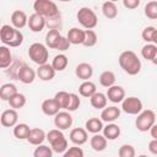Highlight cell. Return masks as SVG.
<instances>
[{
    "mask_svg": "<svg viewBox=\"0 0 157 157\" xmlns=\"http://www.w3.org/2000/svg\"><path fill=\"white\" fill-rule=\"evenodd\" d=\"M102 12L104 15V17H107L108 20H113L118 16V9L117 5L113 1H105L102 5Z\"/></svg>",
    "mask_w": 157,
    "mask_h": 157,
    "instance_id": "cell-35",
    "label": "cell"
},
{
    "mask_svg": "<svg viewBox=\"0 0 157 157\" xmlns=\"http://www.w3.org/2000/svg\"><path fill=\"white\" fill-rule=\"evenodd\" d=\"M0 40L5 47L16 48L23 43V34L20 29H16L10 25H2L0 27Z\"/></svg>",
    "mask_w": 157,
    "mask_h": 157,
    "instance_id": "cell-3",
    "label": "cell"
},
{
    "mask_svg": "<svg viewBox=\"0 0 157 157\" xmlns=\"http://www.w3.org/2000/svg\"><path fill=\"white\" fill-rule=\"evenodd\" d=\"M145 16L150 20H156L157 18V1H148L145 5Z\"/></svg>",
    "mask_w": 157,
    "mask_h": 157,
    "instance_id": "cell-39",
    "label": "cell"
},
{
    "mask_svg": "<svg viewBox=\"0 0 157 157\" xmlns=\"http://www.w3.org/2000/svg\"><path fill=\"white\" fill-rule=\"evenodd\" d=\"M105 97L112 103H121L123 99L125 98V90L119 85H114V86L107 88Z\"/></svg>",
    "mask_w": 157,
    "mask_h": 157,
    "instance_id": "cell-11",
    "label": "cell"
},
{
    "mask_svg": "<svg viewBox=\"0 0 157 157\" xmlns=\"http://www.w3.org/2000/svg\"><path fill=\"white\" fill-rule=\"evenodd\" d=\"M36 75L39 77V80L42 81H50L55 77V70L52 67L50 64H43V65H39L37 71H36Z\"/></svg>",
    "mask_w": 157,
    "mask_h": 157,
    "instance_id": "cell-18",
    "label": "cell"
},
{
    "mask_svg": "<svg viewBox=\"0 0 157 157\" xmlns=\"http://www.w3.org/2000/svg\"><path fill=\"white\" fill-rule=\"evenodd\" d=\"M123 5H124L126 9L134 10V9L139 7V5H140V0H123Z\"/></svg>",
    "mask_w": 157,
    "mask_h": 157,
    "instance_id": "cell-45",
    "label": "cell"
},
{
    "mask_svg": "<svg viewBox=\"0 0 157 157\" xmlns=\"http://www.w3.org/2000/svg\"><path fill=\"white\" fill-rule=\"evenodd\" d=\"M90 145L96 152H102L107 148V139L101 134H94L90 140Z\"/></svg>",
    "mask_w": 157,
    "mask_h": 157,
    "instance_id": "cell-24",
    "label": "cell"
},
{
    "mask_svg": "<svg viewBox=\"0 0 157 157\" xmlns=\"http://www.w3.org/2000/svg\"><path fill=\"white\" fill-rule=\"evenodd\" d=\"M45 136H47V134L44 132L43 129L33 128V129H31V131H29V135H28V137H27V141H28L31 145H33V146H39V145H42V144L44 142Z\"/></svg>",
    "mask_w": 157,
    "mask_h": 157,
    "instance_id": "cell-19",
    "label": "cell"
},
{
    "mask_svg": "<svg viewBox=\"0 0 157 157\" xmlns=\"http://www.w3.org/2000/svg\"><path fill=\"white\" fill-rule=\"evenodd\" d=\"M115 80H117L115 75L110 70H105L99 75V83H101V86H103L105 88H109V87L114 86L115 85Z\"/></svg>",
    "mask_w": 157,
    "mask_h": 157,
    "instance_id": "cell-33",
    "label": "cell"
},
{
    "mask_svg": "<svg viewBox=\"0 0 157 157\" xmlns=\"http://www.w3.org/2000/svg\"><path fill=\"white\" fill-rule=\"evenodd\" d=\"M141 37H142V39H144L146 43L156 44V45H157V29H156V27H153V26H147V27H145V28L142 29Z\"/></svg>",
    "mask_w": 157,
    "mask_h": 157,
    "instance_id": "cell-29",
    "label": "cell"
},
{
    "mask_svg": "<svg viewBox=\"0 0 157 157\" xmlns=\"http://www.w3.org/2000/svg\"><path fill=\"white\" fill-rule=\"evenodd\" d=\"M78 23L86 29H93L98 23V17L91 7H81L76 13Z\"/></svg>",
    "mask_w": 157,
    "mask_h": 157,
    "instance_id": "cell-5",
    "label": "cell"
},
{
    "mask_svg": "<svg viewBox=\"0 0 157 157\" xmlns=\"http://www.w3.org/2000/svg\"><path fill=\"white\" fill-rule=\"evenodd\" d=\"M18 121V113L17 110L10 108L1 113L0 115V124L5 128H13Z\"/></svg>",
    "mask_w": 157,
    "mask_h": 157,
    "instance_id": "cell-10",
    "label": "cell"
},
{
    "mask_svg": "<svg viewBox=\"0 0 157 157\" xmlns=\"http://www.w3.org/2000/svg\"><path fill=\"white\" fill-rule=\"evenodd\" d=\"M81 105V99L78 97V94L76 93H70V101H69V104H67V108H66V112H75L80 108Z\"/></svg>",
    "mask_w": 157,
    "mask_h": 157,
    "instance_id": "cell-42",
    "label": "cell"
},
{
    "mask_svg": "<svg viewBox=\"0 0 157 157\" xmlns=\"http://www.w3.org/2000/svg\"><path fill=\"white\" fill-rule=\"evenodd\" d=\"M54 101L60 107V109H66L67 104H69V101H70V93H67L65 91H59V92L55 93Z\"/></svg>",
    "mask_w": 157,
    "mask_h": 157,
    "instance_id": "cell-37",
    "label": "cell"
},
{
    "mask_svg": "<svg viewBox=\"0 0 157 157\" xmlns=\"http://www.w3.org/2000/svg\"><path fill=\"white\" fill-rule=\"evenodd\" d=\"M70 141L75 146H81L87 142L88 140V134L83 128H75L70 131Z\"/></svg>",
    "mask_w": 157,
    "mask_h": 157,
    "instance_id": "cell-13",
    "label": "cell"
},
{
    "mask_svg": "<svg viewBox=\"0 0 157 157\" xmlns=\"http://www.w3.org/2000/svg\"><path fill=\"white\" fill-rule=\"evenodd\" d=\"M102 131H103V136L107 139V141L118 139L120 136V132H121L120 126L118 124H114V123H108L105 126H103Z\"/></svg>",
    "mask_w": 157,
    "mask_h": 157,
    "instance_id": "cell-22",
    "label": "cell"
},
{
    "mask_svg": "<svg viewBox=\"0 0 157 157\" xmlns=\"http://www.w3.org/2000/svg\"><path fill=\"white\" fill-rule=\"evenodd\" d=\"M97 40H98V37L93 29H85V39L82 43L85 47H88V48L94 47L97 44Z\"/></svg>",
    "mask_w": 157,
    "mask_h": 157,
    "instance_id": "cell-38",
    "label": "cell"
},
{
    "mask_svg": "<svg viewBox=\"0 0 157 157\" xmlns=\"http://www.w3.org/2000/svg\"><path fill=\"white\" fill-rule=\"evenodd\" d=\"M121 110L130 115H137L142 110V102L137 97H125L121 102Z\"/></svg>",
    "mask_w": 157,
    "mask_h": 157,
    "instance_id": "cell-8",
    "label": "cell"
},
{
    "mask_svg": "<svg viewBox=\"0 0 157 157\" xmlns=\"http://www.w3.org/2000/svg\"><path fill=\"white\" fill-rule=\"evenodd\" d=\"M61 38V34L59 29H49L45 34V47L49 49H55L59 39Z\"/></svg>",
    "mask_w": 157,
    "mask_h": 157,
    "instance_id": "cell-26",
    "label": "cell"
},
{
    "mask_svg": "<svg viewBox=\"0 0 157 157\" xmlns=\"http://www.w3.org/2000/svg\"><path fill=\"white\" fill-rule=\"evenodd\" d=\"M67 64H69L67 56L65 54H58V55L54 56V59H53V61H52L50 65H52V67L56 72V71H64L66 69Z\"/></svg>",
    "mask_w": 157,
    "mask_h": 157,
    "instance_id": "cell-32",
    "label": "cell"
},
{
    "mask_svg": "<svg viewBox=\"0 0 157 157\" xmlns=\"http://www.w3.org/2000/svg\"><path fill=\"white\" fill-rule=\"evenodd\" d=\"M63 157H83V150L78 146L67 147V150L63 153Z\"/></svg>",
    "mask_w": 157,
    "mask_h": 157,
    "instance_id": "cell-43",
    "label": "cell"
},
{
    "mask_svg": "<svg viewBox=\"0 0 157 157\" xmlns=\"http://www.w3.org/2000/svg\"><path fill=\"white\" fill-rule=\"evenodd\" d=\"M42 112L48 115V117H54L55 114H58L60 112V107L56 104V102L54 101V98H48V99H44L42 102Z\"/></svg>",
    "mask_w": 157,
    "mask_h": 157,
    "instance_id": "cell-20",
    "label": "cell"
},
{
    "mask_svg": "<svg viewBox=\"0 0 157 157\" xmlns=\"http://www.w3.org/2000/svg\"><path fill=\"white\" fill-rule=\"evenodd\" d=\"M156 124V114L152 109H145L141 110L137 114V118L135 119V126L139 131L146 132Z\"/></svg>",
    "mask_w": 157,
    "mask_h": 157,
    "instance_id": "cell-6",
    "label": "cell"
},
{
    "mask_svg": "<svg viewBox=\"0 0 157 157\" xmlns=\"http://www.w3.org/2000/svg\"><path fill=\"white\" fill-rule=\"evenodd\" d=\"M31 128L26 124V123H17L13 126V136L18 140H27L28 135H29Z\"/></svg>",
    "mask_w": 157,
    "mask_h": 157,
    "instance_id": "cell-31",
    "label": "cell"
},
{
    "mask_svg": "<svg viewBox=\"0 0 157 157\" xmlns=\"http://www.w3.org/2000/svg\"><path fill=\"white\" fill-rule=\"evenodd\" d=\"M141 55L144 59L148 60V61H152L153 64L157 63L156 58H157V45L156 44H145L141 49Z\"/></svg>",
    "mask_w": 157,
    "mask_h": 157,
    "instance_id": "cell-23",
    "label": "cell"
},
{
    "mask_svg": "<svg viewBox=\"0 0 157 157\" xmlns=\"http://www.w3.org/2000/svg\"><path fill=\"white\" fill-rule=\"evenodd\" d=\"M28 56L33 63H36L39 66V65L47 64L49 58V50L42 43H33L28 48Z\"/></svg>",
    "mask_w": 157,
    "mask_h": 157,
    "instance_id": "cell-7",
    "label": "cell"
},
{
    "mask_svg": "<svg viewBox=\"0 0 157 157\" xmlns=\"http://www.w3.org/2000/svg\"><path fill=\"white\" fill-rule=\"evenodd\" d=\"M119 65L128 75H137L141 71V60L132 50H125L119 55Z\"/></svg>",
    "mask_w": 157,
    "mask_h": 157,
    "instance_id": "cell-1",
    "label": "cell"
},
{
    "mask_svg": "<svg viewBox=\"0 0 157 157\" xmlns=\"http://www.w3.org/2000/svg\"><path fill=\"white\" fill-rule=\"evenodd\" d=\"M120 117V108L112 105V107H105L101 112V120L105 123H113Z\"/></svg>",
    "mask_w": 157,
    "mask_h": 157,
    "instance_id": "cell-17",
    "label": "cell"
},
{
    "mask_svg": "<svg viewBox=\"0 0 157 157\" xmlns=\"http://www.w3.org/2000/svg\"><path fill=\"white\" fill-rule=\"evenodd\" d=\"M103 121L99 119V118H90L87 121H86V124H85V130L87 131V132H91V134H99L101 131H102V129H103Z\"/></svg>",
    "mask_w": 157,
    "mask_h": 157,
    "instance_id": "cell-25",
    "label": "cell"
},
{
    "mask_svg": "<svg viewBox=\"0 0 157 157\" xmlns=\"http://www.w3.org/2000/svg\"><path fill=\"white\" fill-rule=\"evenodd\" d=\"M33 157H53V150L47 145H39L33 151Z\"/></svg>",
    "mask_w": 157,
    "mask_h": 157,
    "instance_id": "cell-40",
    "label": "cell"
},
{
    "mask_svg": "<svg viewBox=\"0 0 157 157\" xmlns=\"http://www.w3.org/2000/svg\"><path fill=\"white\" fill-rule=\"evenodd\" d=\"M12 63V54L9 47L0 45V69H6Z\"/></svg>",
    "mask_w": 157,
    "mask_h": 157,
    "instance_id": "cell-27",
    "label": "cell"
},
{
    "mask_svg": "<svg viewBox=\"0 0 157 157\" xmlns=\"http://www.w3.org/2000/svg\"><path fill=\"white\" fill-rule=\"evenodd\" d=\"M67 40L70 44H82L83 39H85V29H80L77 27H72L71 29H69L67 36H66Z\"/></svg>",
    "mask_w": 157,
    "mask_h": 157,
    "instance_id": "cell-21",
    "label": "cell"
},
{
    "mask_svg": "<svg viewBox=\"0 0 157 157\" xmlns=\"http://www.w3.org/2000/svg\"><path fill=\"white\" fill-rule=\"evenodd\" d=\"M76 76L82 81H90L93 75V67L88 63H80L75 69Z\"/></svg>",
    "mask_w": 157,
    "mask_h": 157,
    "instance_id": "cell-16",
    "label": "cell"
},
{
    "mask_svg": "<svg viewBox=\"0 0 157 157\" xmlns=\"http://www.w3.org/2000/svg\"><path fill=\"white\" fill-rule=\"evenodd\" d=\"M148 151L152 153V155H157V140H151L148 142Z\"/></svg>",
    "mask_w": 157,
    "mask_h": 157,
    "instance_id": "cell-46",
    "label": "cell"
},
{
    "mask_svg": "<svg viewBox=\"0 0 157 157\" xmlns=\"http://www.w3.org/2000/svg\"><path fill=\"white\" fill-rule=\"evenodd\" d=\"M148 131H150V134H151V137H152L153 140H157V125L155 124L153 126H151V129H150Z\"/></svg>",
    "mask_w": 157,
    "mask_h": 157,
    "instance_id": "cell-47",
    "label": "cell"
},
{
    "mask_svg": "<svg viewBox=\"0 0 157 157\" xmlns=\"http://www.w3.org/2000/svg\"><path fill=\"white\" fill-rule=\"evenodd\" d=\"M36 71L29 67L28 65H22L18 70H17V78L25 83V85H29L36 80Z\"/></svg>",
    "mask_w": 157,
    "mask_h": 157,
    "instance_id": "cell-12",
    "label": "cell"
},
{
    "mask_svg": "<svg viewBox=\"0 0 157 157\" xmlns=\"http://www.w3.org/2000/svg\"><path fill=\"white\" fill-rule=\"evenodd\" d=\"M74 123V119L71 114L66 110H60L58 114L54 115V125L58 130H67L71 128Z\"/></svg>",
    "mask_w": 157,
    "mask_h": 157,
    "instance_id": "cell-9",
    "label": "cell"
},
{
    "mask_svg": "<svg viewBox=\"0 0 157 157\" xmlns=\"http://www.w3.org/2000/svg\"><path fill=\"white\" fill-rule=\"evenodd\" d=\"M17 93V87L13 83H4L0 86V99L9 101L13 94Z\"/></svg>",
    "mask_w": 157,
    "mask_h": 157,
    "instance_id": "cell-34",
    "label": "cell"
},
{
    "mask_svg": "<svg viewBox=\"0 0 157 157\" xmlns=\"http://www.w3.org/2000/svg\"><path fill=\"white\" fill-rule=\"evenodd\" d=\"M33 10L34 13L42 16L45 22L47 20H60V11L54 1L50 0H36L33 2Z\"/></svg>",
    "mask_w": 157,
    "mask_h": 157,
    "instance_id": "cell-2",
    "label": "cell"
},
{
    "mask_svg": "<svg viewBox=\"0 0 157 157\" xmlns=\"http://www.w3.org/2000/svg\"><path fill=\"white\" fill-rule=\"evenodd\" d=\"M70 43H69V40H67V38L66 37H64V36H61V38L59 39V42H58V44H56V50H59V52H65V50H67L69 48H70Z\"/></svg>",
    "mask_w": 157,
    "mask_h": 157,
    "instance_id": "cell-44",
    "label": "cell"
},
{
    "mask_svg": "<svg viewBox=\"0 0 157 157\" xmlns=\"http://www.w3.org/2000/svg\"><path fill=\"white\" fill-rule=\"evenodd\" d=\"M45 139L49 141L50 148L53 150V152L64 153L67 150V140H66L65 135L61 132V130H58V129L49 130L47 132Z\"/></svg>",
    "mask_w": 157,
    "mask_h": 157,
    "instance_id": "cell-4",
    "label": "cell"
},
{
    "mask_svg": "<svg viewBox=\"0 0 157 157\" xmlns=\"http://www.w3.org/2000/svg\"><path fill=\"white\" fill-rule=\"evenodd\" d=\"M137 157H147L146 155H140V156H137Z\"/></svg>",
    "mask_w": 157,
    "mask_h": 157,
    "instance_id": "cell-48",
    "label": "cell"
},
{
    "mask_svg": "<svg viewBox=\"0 0 157 157\" xmlns=\"http://www.w3.org/2000/svg\"><path fill=\"white\" fill-rule=\"evenodd\" d=\"M90 102H91V105L96 109H103L107 107V103H108V99L105 97L104 93L102 92H96L93 96L90 97Z\"/></svg>",
    "mask_w": 157,
    "mask_h": 157,
    "instance_id": "cell-28",
    "label": "cell"
},
{
    "mask_svg": "<svg viewBox=\"0 0 157 157\" xmlns=\"http://www.w3.org/2000/svg\"><path fill=\"white\" fill-rule=\"evenodd\" d=\"M7 102H9L10 107H11L12 109L17 110V109H21V108L25 107V104H26V96H25L23 93L17 92V93L13 94Z\"/></svg>",
    "mask_w": 157,
    "mask_h": 157,
    "instance_id": "cell-36",
    "label": "cell"
},
{
    "mask_svg": "<svg viewBox=\"0 0 157 157\" xmlns=\"http://www.w3.org/2000/svg\"><path fill=\"white\" fill-rule=\"evenodd\" d=\"M118 156L119 157H136V151H135L134 146L125 144V145H121L119 147Z\"/></svg>",
    "mask_w": 157,
    "mask_h": 157,
    "instance_id": "cell-41",
    "label": "cell"
},
{
    "mask_svg": "<svg viewBox=\"0 0 157 157\" xmlns=\"http://www.w3.org/2000/svg\"><path fill=\"white\" fill-rule=\"evenodd\" d=\"M27 21H28V17L26 12L22 10H15L11 13V23H12V27H15L16 29H22L23 27H26Z\"/></svg>",
    "mask_w": 157,
    "mask_h": 157,
    "instance_id": "cell-15",
    "label": "cell"
},
{
    "mask_svg": "<svg viewBox=\"0 0 157 157\" xmlns=\"http://www.w3.org/2000/svg\"><path fill=\"white\" fill-rule=\"evenodd\" d=\"M45 25H47L45 20H44L42 16L37 15V13H32V15L28 17V21H27L28 28H29L32 32H34V33L42 32V31L44 29Z\"/></svg>",
    "mask_w": 157,
    "mask_h": 157,
    "instance_id": "cell-14",
    "label": "cell"
},
{
    "mask_svg": "<svg viewBox=\"0 0 157 157\" xmlns=\"http://www.w3.org/2000/svg\"><path fill=\"white\" fill-rule=\"evenodd\" d=\"M96 92H97V88H96V85H94L92 81H83V82L78 86V93H80V96H82V97L90 98V97L93 96Z\"/></svg>",
    "mask_w": 157,
    "mask_h": 157,
    "instance_id": "cell-30",
    "label": "cell"
}]
</instances>
